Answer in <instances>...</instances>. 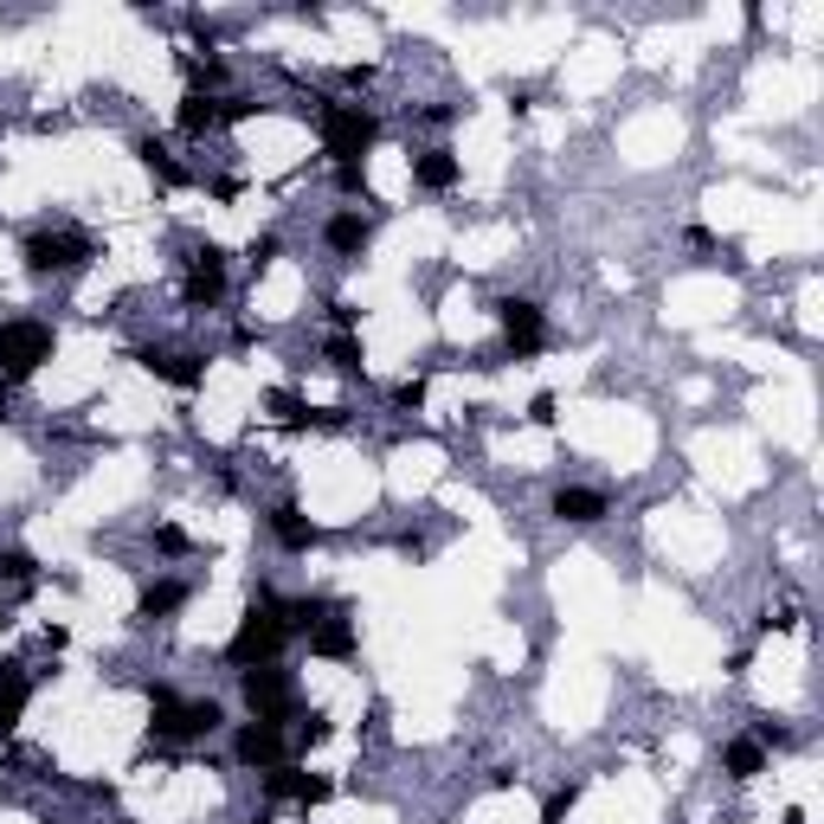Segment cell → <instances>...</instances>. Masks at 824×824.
Listing matches in <instances>:
<instances>
[{"instance_id":"obj_1","label":"cell","mask_w":824,"mask_h":824,"mask_svg":"<svg viewBox=\"0 0 824 824\" xmlns=\"http://www.w3.org/2000/svg\"><path fill=\"white\" fill-rule=\"evenodd\" d=\"M374 136H380V123H374V110H361V104H329V110H323V149H329L336 168L361 161V155L374 149Z\"/></svg>"},{"instance_id":"obj_2","label":"cell","mask_w":824,"mask_h":824,"mask_svg":"<svg viewBox=\"0 0 824 824\" xmlns=\"http://www.w3.org/2000/svg\"><path fill=\"white\" fill-rule=\"evenodd\" d=\"M52 361V329L20 316V323H0V380H33Z\"/></svg>"},{"instance_id":"obj_3","label":"cell","mask_w":824,"mask_h":824,"mask_svg":"<svg viewBox=\"0 0 824 824\" xmlns=\"http://www.w3.org/2000/svg\"><path fill=\"white\" fill-rule=\"evenodd\" d=\"M284 619L271 612V605H252L245 619H239V632L225 644V657L239 664V670H258V664H277V651H284Z\"/></svg>"},{"instance_id":"obj_4","label":"cell","mask_w":824,"mask_h":824,"mask_svg":"<svg viewBox=\"0 0 824 824\" xmlns=\"http://www.w3.org/2000/svg\"><path fill=\"white\" fill-rule=\"evenodd\" d=\"M155 702V735L161 741H207L220 728V702H181L175 689H149Z\"/></svg>"},{"instance_id":"obj_5","label":"cell","mask_w":824,"mask_h":824,"mask_svg":"<svg viewBox=\"0 0 824 824\" xmlns=\"http://www.w3.org/2000/svg\"><path fill=\"white\" fill-rule=\"evenodd\" d=\"M20 258L33 277H52V271H77V264L91 258V239L84 232H33L27 245H20Z\"/></svg>"},{"instance_id":"obj_6","label":"cell","mask_w":824,"mask_h":824,"mask_svg":"<svg viewBox=\"0 0 824 824\" xmlns=\"http://www.w3.org/2000/svg\"><path fill=\"white\" fill-rule=\"evenodd\" d=\"M245 702H252V721H284V715L297 709V676L277 670V664L245 670Z\"/></svg>"},{"instance_id":"obj_7","label":"cell","mask_w":824,"mask_h":824,"mask_svg":"<svg viewBox=\"0 0 824 824\" xmlns=\"http://www.w3.org/2000/svg\"><path fill=\"white\" fill-rule=\"evenodd\" d=\"M496 323H503L509 355H535V348H548V316H541V303L503 297V303H496Z\"/></svg>"},{"instance_id":"obj_8","label":"cell","mask_w":824,"mask_h":824,"mask_svg":"<svg viewBox=\"0 0 824 824\" xmlns=\"http://www.w3.org/2000/svg\"><path fill=\"white\" fill-rule=\"evenodd\" d=\"M181 297H188V309H213V303L225 297V252H213V245H207V252H193Z\"/></svg>"},{"instance_id":"obj_9","label":"cell","mask_w":824,"mask_h":824,"mask_svg":"<svg viewBox=\"0 0 824 824\" xmlns=\"http://www.w3.org/2000/svg\"><path fill=\"white\" fill-rule=\"evenodd\" d=\"M232 753H239L245 767H264V773H271V767H284V728H277V721H245L239 741H232Z\"/></svg>"},{"instance_id":"obj_10","label":"cell","mask_w":824,"mask_h":824,"mask_svg":"<svg viewBox=\"0 0 824 824\" xmlns=\"http://www.w3.org/2000/svg\"><path fill=\"white\" fill-rule=\"evenodd\" d=\"M264 792H271V799H297V805H323L336 786H329L323 773H303V767H271V773H264Z\"/></svg>"},{"instance_id":"obj_11","label":"cell","mask_w":824,"mask_h":824,"mask_svg":"<svg viewBox=\"0 0 824 824\" xmlns=\"http://www.w3.org/2000/svg\"><path fill=\"white\" fill-rule=\"evenodd\" d=\"M142 368H149L155 380H168V387H181V393H193V387H200V374H207V368H200V355H161V348H149V355H142Z\"/></svg>"},{"instance_id":"obj_12","label":"cell","mask_w":824,"mask_h":824,"mask_svg":"<svg viewBox=\"0 0 824 824\" xmlns=\"http://www.w3.org/2000/svg\"><path fill=\"white\" fill-rule=\"evenodd\" d=\"M271 535H277L290 554H309V548H316V522L303 516L297 503H277V509H271Z\"/></svg>"},{"instance_id":"obj_13","label":"cell","mask_w":824,"mask_h":824,"mask_svg":"<svg viewBox=\"0 0 824 824\" xmlns=\"http://www.w3.org/2000/svg\"><path fill=\"white\" fill-rule=\"evenodd\" d=\"M309 651H316V657H355V625H348L341 612L316 619V625H309Z\"/></svg>"},{"instance_id":"obj_14","label":"cell","mask_w":824,"mask_h":824,"mask_svg":"<svg viewBox=\"0 0 824 824\" xmlns=\"http://www.w3.org/2000/svg\"><path fill=\"white\" fill-rule=\"evenodd\" d=\"M412 181H419L425 193H451V188H457V155H451V149H425L419 161H412Z\"/></svg>"},{"instance_id":"obj_15","label":"cell","mask_w":824,"mask_h":824,"mask_svg":"<svg viewBox=\"0 0 824 824\" xmlns=\"http://www.w3.org/2000/svg\"><path fill=\"white\" fill-rule=\"evenodd\" d=\"M27 696H33V683L20 664H0V735L7 728H20V709H27Z\"/></svg>"},{"instance_id":"obj_16","label":"cell","mask_w":824,"mask_h":824,"mask_svg":"<svg viewBox=\"0 0 824 824\" xmlns=\"http://www.w3.org/2000/svg\"><path fill=\"white\" fill-rule=\"evenodd\" d=\"M554 516H561V522H580V528H587V522H600V516H605V496H600V489H580V484H573V489H554Z\"/></svg>"},{"instance_id":"obj_17","label":"cell","mask_w":824,"mask_h":824,"mask_svg":"<svg viewBox=\"0 0 824 824\" xmlns=\"http://www.w3.org/2000/svg\"><path fill=\"white\" fill-rule=\"evenodd\" d=\"M721 773H728V780H753V773H767V748H760L753 735L728 741V748H721Z\"/></svg>"},{"instance_id":"obj_18","label":"cell","mask_w":824,"mask_h":824,"mask_svg":"<svg viewBox=\"0 0 824 824\" xmlns=\"http://www.w3.org/2000/svg\"><path fill=\"white\" fill-rule=\"evenodd\" d=\"M323 239H329V252H361L374 239V225L361 220V213H336V220L323 225Z\"/></svg>"},{"instance_id":"obj_19","label":"cell","mask_w":824,"mask_h":824,"mask_svg":"<svg viewBox=\"0 0 824 824\" xmlns=\"http://www.w3.org/2000/svg\"><path fill=\"white\" fill-rule=\"evenodd\" d=\"M181 605H188V587H181V580H149L136 612H142V619H168V612H181Z\"/></svg>"},{"instance_id":"obj_20","label":"cell","mask_w":824,"mask_h":824,"mask_svg":"<svg viewBox=\"0 0 824 824\" xmlns=\"http://www.w3.org/2000/svg\"><path fill=\"white\" fill-rule=\"evenodd\" d=\"M0 587H7V593H33L39 587V567H33L27 548H0Z\"/></svg>"},{"instance_id":"obj_21","label":"cell","mask_w":824,"mask_h":824,"mask_svg":"<svg viewBox=\"0 0 824 824\" xmlns=\"http://www.w3.org/2000/svg\"><path fill=\"white\" fill-rule=\"evenodd\" d=\"M213 123H220V104H213L207 91H188V97H181V129H188V136H207Z\"/></svg>"},{"instance_id":"obj_22","label":"cell","mask_w":824,"mask_h":824,"mask_svg":"<svg viewBox=\"0 0 824 824\" xmlns=\"http://www.w3.org/2000/svg\"><path fill=\"white\" fill-rule=\"evenodd\" d=\"M323 355H329V368H336L341 380H361V374H368V368H361V341H355V336H329V348H323Z\"/></svg>"},{"instance_id":"obj_23","label":"cell","mask_w":824,"mask_h":824,"mask_svg":"<svg viewBox=\"0 0 824 824\" xmlns=\"http://www.w3.org/2000/svg\"><path fill=\"white\" fill-rule=\"evenodd\" d=\"M136 155H142V161H149V175H161V181H168V188H188V168H181V161H175V155L161 149V142H155V136H149V142H142V149H136Z\"/></svg>"},{"instance_id":"obj_24","label":"cell","mask_w":824,"mask_h":824,"mask_svg":"<svg viewBox=\"0 0 824 824\" xmlns=\"http://www.w3.org/2000/svg\"><path fill=\"white\" fill-rule=\"evenodd\" d=\"M264 406L277 412V425H303V419H309V406H303L297 393H284V387H277V393H271V400H264Z\"/></svg>"},{"instance_id":"obj_25","label":"cell","mask_w":824,"mask_h":824,"mask_svg":"<svg viewBox=\"0 0 824 824\" xmlns=\"http://www.w3.org/2000/svg\"><path fill=\"white\" fill-rule=\"evenodd\" d=\"M323 741H329V721H323V715H303V721H297V748H323Z\"/></svg>"},{"instance_id":"obj_26","label":"cell","mask_w":824,"mask_h":824,"mask_svg":"<svg viewBox=\"0 0 824 824\" xmlns=\"http://www.w3.org/2000/svg\"><path fill=\"white\" fill-rule=\"evenodd\" d=\"M573 799H580V786H561L554 799H548V812H541V824H561L567 812H573Z\"/></svg>"},{"instance_id":"obj_27","label":"cell","mask_w":824,"mask_h":824,"mask_svg":"<svg viewBox=\"0 0 824 824\" xmlns=\"http://www.w3.org/2000/svg\"><path fill=\"white\" fill-rule=\"evenodd\" d=\"M155 548L161 554H188L193 541H188V528H155Z\"/></svg>"},{"instance_id":"obj_28","label":"cell","mask_w":824,"mask_h":824,"mask_svg":"<svg viewBox=\"0 0 824 824\" xmlns=\"http://www.w3.org/2000/svg\"><path fill=\"white\" fill-rule=\"evenodd\" d=\"M336 188H341V193H368V168H361V161L336 168Z\"/></svg>"},{"instance_id":"obj_29","label":"cell","mask_w":824,"mask_h":824,"mask_svg":"<svg viewBox=\"0 0 824 824\" xmlns=\"http://www.w3.org/2000/svg\"><path fill=\"white\" fill-rule=\"evenodd\" d=\"M393 400H400V406H425V380H400V387H393Z\"/></svg>"},{"instance_id":"obj_30","label":"cell","mask_w":824,"mask_h":824,"mask_svg":"<svg viewBox=\"0 0 824 824\" xmlns=\"http://www.w3.org/2000/svg\"><path fill=\"white\" fill-rule=\"evenodd\" d=\"M528 419H535V425H554V393H535V400H528Z\"/></svg>"},{"instance_id":"obj_31","label":"cell","mask_w":824,"mask_h":824,"mask_svg":"<svg viewBox=\"0 0 824 824\" xmlns=\"http://www.w3.org/2000/svg\"><path fill=\"white\" fill-rule=\"evenodd\" d=\"M277 258V239H252V264H271Z\"/></svg>"}]
</instances>
